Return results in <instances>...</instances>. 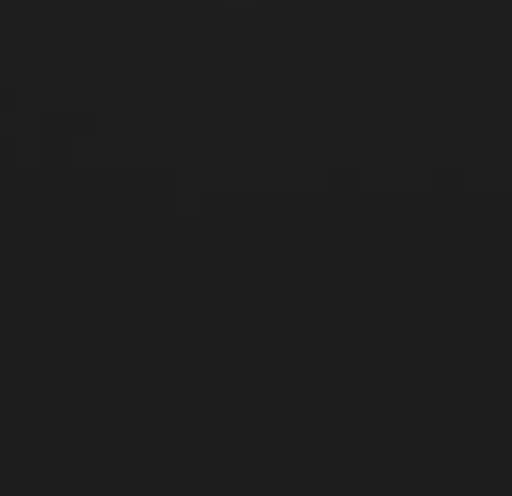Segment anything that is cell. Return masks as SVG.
I'll return each instance as SVG.
<instances>
[]
</instances>
